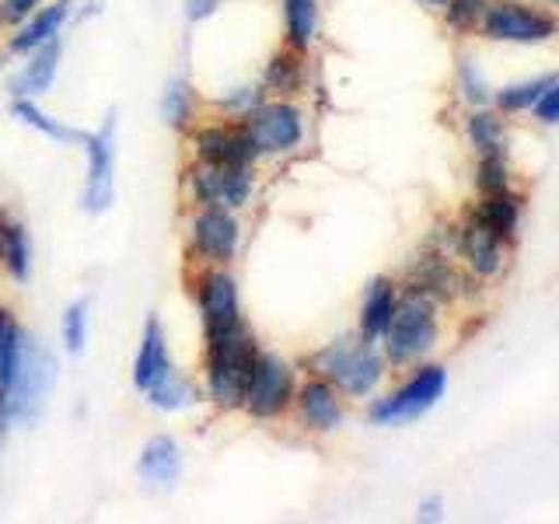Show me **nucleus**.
Instances as JSON below:
<instances>
[{"mask_svg": "<svg viewBox=\"0 0 559 524\" xmlns=\"http://www.w3.org/2000/svg\"><path fill=\"white\" fill-rule=\"evenodd\" d=\"M57 384V360L35 340L22 336L14 371L0 389V424H35Z\"/></svg>", "mask_w": 559, "mask_h": 524, "instance_id": "nucleus-1", "label": "nucleus"}, {"mask_svg": "<svg viewBox=\"0 0 559 524\" xmlns=\"http://www.w3.org/2000/svg\"><path fill=\"white\" fill-rule=\"evenodd\" d=\"M259 357L255 340L241 325L206 340V392L221 409H238Z\"/></svg>", "mask_w": 559, "mask_h": 524, "instance_id": "nucleus-2", "label": "nucleus"}, {"mask_svg": "<svg viewBox=\"0 0 559 524\" xmlns=\"http://www.w3.org/2000/svg\"><path fill=\"white\" fill-rule=\"evenodd\" d=\"M437 343V314L433 301L424 290L406 294L395 305V314L384 329V354L392 364H413Z\"/></svg>", "mask_w": 559, "mask_h": 524, "instance_id": "nucleus-3", "label": "nucleus"}, {"mask_svg": "<svg viewBox=\"0 0 559 524\" xmlns=\"http://www.w3.org/2000/svg\"><path fill=\"white\" fill-rule=\"evenodd\" d=\"M314 371L346 395H371L384 374V364L371 340L364 343H332L314 357Z\"/></svg>", "mask_w": 559, "mask_h": 524, "instance_id": "nucleus-4", "label": "nucleus"}, {"mask_svg": "<svg viewBox=\"0 0 559 524\" xmlns=\"http://www.w3.org/2000/svg\"><path fill=\"white\" fill-rule=\"evenodd\" d=\"M448 389V374L441 367H424L419 374H413L395 395L381 398L371 406V424L392 427V424H406V419L424 416L427 409L437 406V398Z\"/></svg>", "mask_w": 559, "mask_h": 524, "instance_id": "nucleus-5", "label": "nucleus"}, {"mask_svg": "<svg viewBox=\"0 0 559 524\" xmlns=\"http://www.w3.org/2000/svg\"><path fill=\"white\" fill-rule=\"evenodd\" d=\"M245 130L259 154H284L305 140V116L290 102H266L245 116Z\"/></svg>", "mask_w": 559, "mask_h": 524, "instance_id": "nucleus-6", "label": "nucleus"}, {"mask_svg": "<svg viewBox=\"0 0 559 524\" xmlns=\"http://www.w3.org/2000/svg\"><path fill=\"white\" fill-rule=\"evenodd\" d=\"M87 147V182H84V210L87 214H105L116 196V116L105 119L98 133L84 136Z\"/></svg>", "mask_w": 559, "mask_h": 524, "instance_id": "nucleus-7", "label": "nucleus"}, {"mask_svg": "<svg viewBox=\"0 0 559 524\" xmlns=\"http://www.w3.org/2000/svg\"><path fill=\"white\" fill-rule=\"evenodd\" d=\"M294 402V371L276 354H259L241 406L259 419L280 416Z\"/></svg>", "mask_w": 559, "mask_h": 524, "instance_id": "nucleus-8", "label": "nucleus"}, {"mask_svg": "<svg viewBox=\"0 0 559 524\" xmlns=\"http://www.w3.org/2000/svg\"><path fill=\"white\" fill-rule=\"evenodd\" d=\"M483 22H486L489 39H500V43H546L556 35V22L549 14L514 4V0L486 8Z\"/></svg>", "mask_w": 559, "mask_h": 524, "instance_id": "nucleus-9", "label": "nucleus"}, {"mask_svg": "<svg viewBox=\"0 0 559 524\" xmlns=\"http://www.w3.org/2000/svg\"><path fill=\"white\" fill-rule=\"evenodd\" d=\"M200 314H203V329H206V340L210 336H224L241 325V301H238V284L231 273H221V270H210L200 279Z\"/></svg>", "mask_w": 559, "mask_h": 524, "instance_id": "nucleus-10", "label": "nucleus"}, {"mask_svg": "<svg viewBox=\"0 0 559 524\" xmlns=\"http://www.w3.org/2000/svg\"><path fill=\"white\" fill-rule=\"evenodd\" d=\"M192 249L206 262H231L238 252V221L227 206H203L192 221Z\"/></svg>", "mask_w": 559, "mask_h": 524, "instance_id": "nucleus-11", "label": "nucleus"}, {"mask_svg": "<svg viewBox=\"0 0 559 524\" xmlns=\"http://www.w3.org/2000/svg\"><path fill=\"white\" fill-rule=\"evenodd\" d=\"M197 154L206 165H252L255 162V144L245 127H203L197 133Z\"/></svg>", "mask_w": 559, "mask_h": 524, "instance_id": "nucleus-12", "label": "nucleus"}, {"mask_svg": "<svg viewBox=\"0 0 559 524\" xmlns=\"http://www.w3.org/2000/svg\"><path fill=\"white\" fill-rule=\"evenodd\" d=\"M297 409H301L305 427L329 433L343 424V406L336 398V389L325 378H311L297 389Z\"/></svg>", "mask_w": 559, "mask_h": 524, "instance_id": "nucleus-13", "label": "nucleus"}, {"mask_svg": "<svg viewBox=\"0 0 559 524\" xmlns=\"http://www.w3.org/2000/svg\"><path fill=\"white\" fill-rule=\"evenodd\" d=\"M136 472L147 486H171L175 479H179L182 451H179V444H175V437H168V433L151 437V441L144 444V451H140Z\"/></svg>", "mask_w": 559, "mask_h": 524, "instance_id": "nucleus-14", "label": "nucleus"}, {"mask_svg": "<svg viewBox=\"0 0 559 524\" xmlns=\"http://www.w3.org/2000/svg\"><path fill=\"white\" fill-rule=\"evenodd\" d=\"M171 367V357H168V343H165V329L157 319L147 322L144 329V340H140V354H136V364H133V384L140 392H147L151 384L162 378Z\"/></svg>", "mask_w": 559, "mask_h": 524, "instance_id": "nucleus-15", "label": "nucleus"}, {"mask_svg": "<svg viewBox=\"0 0 559 524\" xmlns=\"http://www.w3.org/2000/svg\"><path fill=\"white\" fill-rule=\"evenodd\" d=\"M67 8H70V0H57V4L28 14V22L22 25V32L11 39V52H35L43 43L57 39L60 25L67 22Z\"/></svg>", "mask_w": 559, "mask_h": 524, "instance_id": "nucleus-16", "label": "nucleus"}, {"mask_svg": "<svg viewBox=\"0 0 559 524\" xmlns=\"http://www.w3.org/2000/svg\"><path fill=\"white\" fill-rule=\"evenodd\" d=\"M57 67H60V43L49 39V43H43L39 49H35L32 63L14 78V84H11L14 98H28V95L46 92V87L52 84V78H57Z\"/></svg>", "mask_w": 559, "mask_h": 524, "instance_id": "nucleus-17", "label": "nucleus"}, {"mask_svg": "<svg viewBox=\"0 0 559 524\" xmlns=\"http://www.w3.org/2000/svg\"><path fill=\"white\" fill-rule=\"evenodd\" d=\"M462 249H465V259L472 262V270L479 276H493L503 262V249H500V238L489 231V227L476 217L468 227H465V238H462Z\"/></svg>", "mask_w": 559, "mask_h": 524, "instance_id": "nucleus-18", "label": "nucleus"}, {"mask_svg": "<svg viewBox=\"0 0 559 524\" xmlns=\"http://www.w3.org/2000/svg\"><path fill=\"white\" fill-rule=\"evenodd\" d=\"M395 287L392 279H374L371 290L364 297V311H360V332L364 340H381L384 329H389L392 314H395Z\"/></svg>", "mask_w": 559, "mask_h": 524, "instance_id": "nucleus-19", "label": "nucleus"}, {"mask_svg": "<svg viewBox=\"0 0 559 524\" xmlns=\"http://www.w3.org/2000/svg\"><path fill=\"white\" fill-rule=\"evenodd\" d=\"M0 262H4V270L14 279H25L32 270V245L25 227L11 214H4V210H0Z\"/></svg>", "mask_w": 559, "mask_h": 524, "instance_id": "nucleus-20", "label": "nucleus"}, {"mask_svg": "<svg viewBox=\"0 0 559 524\" xmlns=\"http://www.w3.org/2000/svg\"><path fill=\"white\" fill-rule=\"evenodd\" d=\"M147 395V402L154 409H165V413H179V409H189L192 402L200 398V392H197V384H192L186 374H179L175 367H168V371L157 378L151 389L144 392Z\"/></svg>", "mask_w": 559, "mask_h": 524, "instance_id": "nucleus-21", "label": "nucleus"}, {"mask_svg": "<svg viewBox=\"0 0 559 524\" xmlns=\"http://www.w3.org/2000/svg\"><path fill=\"white\" fill-rule=\"evenodd\" d=\"M11 112H14V119L28 122L32 130H39V133H46V136H52V140H63V144H84V136H87V133L70 130V127H63V122H57L52 116H46L32 98H14Z\"/></svg>", "mask_w": 559, "mask_h": 524, "instance_id": "nucleus-22", "label": "nucleus"}, {"mask_svg": "<svg viewBox=\"0 0 559 524\" xmlns=\"http://www.w3.org/2000/svg\"><path fill=\"white\" fill-rule=\"evenodd\" d=\"M284 22L290 49H308L319 28V8L314 0H284Z\"/></svg>", "mask_w": 559, "mask_h": 524, "instance_id": "nucleus-23", "label": "nucleus"}, {"mask_svg": "<svg viewBox=\"0 0 559 524\" xmlns=\"http://www.w3.org/2000/svg\"><path fill=\"white\" fill-rule=\"evenodd\" d=\"M518 217H521V206H518L514 196H507V192H489V200H486L483 214H479V221H483L500 241L514 238V231H518Z\"/></svg>", "mask_w": 559, "mask_h": 524, "instance_id": "nucleus-24", "label": "nucleus"}, {"mask_svg": "<svg viewBox=\"0 0 559 524\" xmlns=\"http://www.w3.org/2000/svg\"><path fill=\"white\" fill-rule=\"evenodd\" d=\"M22 325H17L14 311L0 308V389L8 384L11 371H14V360H17V349H22Z\"/></svg>", "mask_w": 559, "mask_h": 524, "instance_id": "nucleus-25", "label": "nucleus"}, {"mask_svg": "<svg viewBox=\"0 0 559 524\" xmlns=\"http://www.w3.org/2000/svg\"><path fill=\"white\" fill-rule=\"evenodd\" d=\"M468 136H472V147H476L483 157L503 154V130H500V119L497 116L472 112V119H468Z\"/></svg>", "mask_w": 559, "mask_h": 524, "instance_id": "nucleus-26", "label": "nucleus"}, {"mask_svg": "<svg viewBox=\"0 0 559 524\" xmlns=\"http://www.w3.org/2000/svg\"><path fill=\"white\" fill-rule=\"evenodd\" d=\"M221 182H224V165H206L200 162L189 175L192 200L200 206H221Z\"/></svg>", "mask_w": 559, "mask_h": 524, "instance_id": "nucleus-27", "label": "nucleus"}, {"mask_svg": "<svg viewBox=\"0 0 559 524\" xmlns=\"http://www.w3.org/2000/svg\"><path fill=\"white\" fill-rule=\"evenodd\" d=\"M162 116L175 130L189 127V119H192V87L186 81H171L168 84V92L162 98Z\"/></svg>", "mask_w": 559, "mask_h": 524, "instance_id": "nucleus-28", "label": "nucleus"}, {"mask_svg": "<svg viewBox=\"0 0 559 524\" xmlns=\"http://www.w3.org/2000/svg\"><path fill=\"white\" fill-rule=\"evenodd\" d=\"M63 346L70 354H84V343H87V301H74L63 311Z\"/></svg>", "mask_w": 559, "mask_h": 524, "instance_id": "nucleus-29", "label": "nucleus"}, {"mask_svg": "<svg viewBox=\"0 0 559 524\" xmlns=\"http://www.w3.org/2000/svg\"><path fill=\"white\" fill-rule=\"evenodd\" d=\"M549 78H538V81H528V84H514V87H503V92L497 95L500 109L507 112H521V109H532V105L538 102V95L546 92Z\"/></svg>", "mask_w": 559, "mask_h": 524, "instance_id": "nucleus-30", "label": "nucleus"}, {"mask_svg": "<svg viewBox=\"0 0 559 524\" xmlns=\"http://www.w3.org/2000/svg\"><path fill=\"white\" fill-rule=\"evenodd\" d=\"M297 81H301V63H297L294 57H276L266 70L270 92H294Z\"/></svg>", "mask_w": 559, "mask_h": 524, "instance_id": "nucleus-31", "label": "nucleus"}, {"mask_svg": "<svg viewBox=\"0 0 559 524\" xmlns=\"http://www.w3.org/2000/svg\"><path fill=\"white\" fill-rule=\"evenodd\" d=\"M479 189L483 192H503L507 189V165L503 154H489L479 165Z\"/></svg>", "mask_w": 559, "mask_h": 524, "instance_id": "nucleus-32", "label": "nucleus"}, {"mask_svg": "<svg viewBox=\"0 0 559 524\" xmlns=\"http://www.w3.org/2000/svg\"><path fill=\"white\" fill-rule=\"evenodd\" d=\"M483 14H486V0H448V17L459 28L476 25Z\"/></svg>", "mask_w": 559, "mask_h": 524, "instance_id": "nucleus-33", "label": "nucleus"}, {"mask_svg": "<svg viewBox=\"0 0 559 524\" xmlns=\"http://www.w3.org/2000/svg\"><path fill=\"white\" fill-rule=\"evenodd\" d=\"M535 116L542 122H559V81H549L546 92L538 95L535 102Z\"/></svg>", "mask_w": 559, "mask_h": 524, "instance_id": "nucleus-34", "label": "nucleus"}, {"mask_svg": "<svg viewBox=\"0 0 559 524\" xmlns=\"http://www.w3.org/2000/svg\"><path fill=\"white\" fill-rule=\"evenodd\" d=\"M35 8H39V0H4V4H0V22H8V25L25 22L28 14H35Z\"/></svg>", "mask_w": 559, "mask_h": 524, "instance_id": "nucleus-35", "label": "nucleus"}, {"mask_svg": "<svg viewBox=\"0 0 559 524\" xmlns=\"http://www.w3.org/2000/svg\"><path fill=\"white\" fill-rule=\"evenodd\" d=\"M462 87H465V98L468 102H483L486 98V84H483V78L472 70V63L465 60L462 63Z\"/></svg>", "mask_w": 559, "mask_h": 524, "instance_id": "nucleus-36", "label": "nucleus"}, {"mask_svg": "<svg viewBox=\"0 0 559 524\" xmlns=\"http://www.w3.org/2000/svg\"><path fill=\"white\" fill-rule=\"evenodd\" d=\"M224 105H227V109H231V112H241V116H249L252 109H255V95L249 92V87H241V92H235V95H227L224 98Z\"/></svg>", "mask_w": 559, "mask_h": 524, "instance_id": "nucleus-37", "label": "nucleus"}, {"mask_svg": "<svg viewBox=\"0 0 559 524\" xmlns=\"http://www.w3.org/2000/svg\"><path fill=\"white\" fill-rule=\"evenodd\" d=\"M214 11H217V0H186V14L192 22H203V17H210Z\"/></svg>", "mask_w": 559, "mask_h": 524, "instance_id": "nucleus-38", "label": "nucleus"}, {"mask_svg": "<svg viewBox=\"0 0 559 524\" xmlns=\"http://www.w3.org/2000/svg\"><path fill=\"white\" fill-rule=\"evenodd\" d=\"M427 4H448V0H427Z\"/></svg>", "mask_w": 559, "mask_h": 524, "instance_id": "nucleus-39", "label": "nucleus"}]
</instances>
